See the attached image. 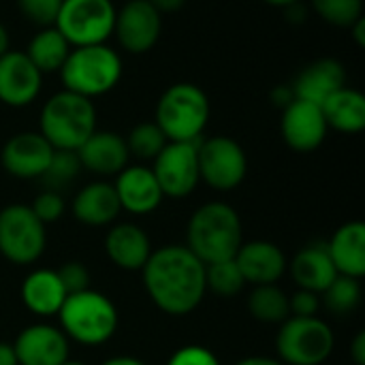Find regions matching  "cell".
<instances>
[{"label":"cell","mask_w":365,"mask_h":365,"mask_svg":"<svg viewBox=\"0 0 365 365\" xmlns=\"http://www.w3.org/2000/svg\"><path fill=\"white\" fill-rule=\"evenodd\" d=\"M141 274L148 297L169 317L195 312L207 293L205 265L186 246L169 244L152 250Z\"/></svg>","instance_id":"cell-1"},{"label":"cell","mask_w":365,"mask_h":365,"mask_svg":"<svg viewBox=\"0 0 365 365\" xmlns=\"http://www.w3.org/2000/svg\"><path fill=\"white\" fill-rule=\"evenodd\" d=\"M244 244L242 218L225 201L203 203L186 225V248L203 263L212 265L235 257Z\"/></svg>","instance_id":"cell-2"},{"label":"cell","mask_w":365,"mask_h":365,"mask_svg":"<svg viewBox=\"0 0 365 365\" xmlns=\"http://www.w3.org/2000/svg\"><path fill=\"white\" fill-rule=\"evenodd\" d=\"M94 130L96 107L90 98L60 90L45 101L38 118V133L53 150L77 152Z\"/></svg>","instance_id":"cell-3"},{"label":"cell","mask_w":365,"mask_h":365,"mask_svg":"<svg viewBox=\"0 0 365 365\" xmlns=\"http://www.w3.org/2000/svg\"><path fill=\"white\" fill-rule=\"evenodd\" d=\"M210 113L212 105L207 94L197 83L178 81L160 94L154 122L167 141H199L210 122Z\"/></svg>","instance_id":"cell-4"},{"label":"cell","mask_w":365,"mask_h":365,"mask_svg":"<svg viewBox=\"0 0 365 365\" xmlns=\"http://www.w3.org/2000/svg\"><path fill=\"white\" fill-rule=\"evenodd\" d=\"M122 75V58L107 43L73 47L64 66L60 68L64 90L86 96L90 101L111 92L120 83Z\"/></svg>","instance_id":"cell-5"},{"label":"cell","mask_w":365,"mask_h":365,"mask_svg":"<svg viewBox=\"0 0 365 365\" xmlns=\"http://www.w3.org/2000/svg\"><path fill=\"white\" fill-rule=\"evenodd\" d=\"M62 334L83 346H101L109 342L118 329V310L113 302L92 289L66 295L60 312Z\"/></svg>","instance_id":"cell-6"},{"label":"cell","mask_w":365,"mask_h":365,"mask_svg":"<svg viewBox=\"0 0 365 365\" xmlns=\"http://www.w3.org/2000/svg\"><path fill=\"white\" fill-rule=\"evenodd\" d=\"M334 346V331L319 317H289L276 336L278 361L284 365H323Z\"/></svg>","instance_id":"cell-7"},{"label":"cell","mask_w":365,"mask_h":365,"mask_svg":"<svg viewBox=\"0 0 365 365\" xmlns=\"http://www.w3.org/2000/svg\"><path fill=\"white\" fill-rule=\"evenodd\" d=\"M47 246L45 225L30 205L11 203L0 210V255L13 265L36 263Z\"/></svg>","instance_id":"cell-8"},{"label":"cell","mask_w":365,"mask_h":365,"mask_svg":"<svg viewBox=\"0 0 365 365\" xmlns=\"http://www.w3.org/2000/svg\"><path fill=\"white\" fill-rule=\"evenodd\" d=\"M115 11L111 0H62L53 26L71 47L103 45L113 36Z\"/></svg>","instance_id":"cell-9"},{"label":"cell","mask_w":365,"mask_h":365,"mask_svg":"<svg viewBox=\"0 0 365 365\" xmlns=\"http://www.w3.org/2000/svg\"><path fill=\"white\" fill-rule=\"evenodd\" d=\"M199 178L210 188L227 192L237 188L248 173V156L244 148L225 135L197 141Z\"/></svg>","instance_id":"cell-10"},{"label":"cell","mask_w":365,"mask_h":365,"mask_svg":"<svg viewBox=\"0 0 365 365\" xmlns=\"http://www.w3.org/2000/svg\"><path fill=\"white\" fill-rule=\"evenodd\" d=\"M150 169L163 190V197L186 199L201 182L197 141H169L152 160Z\"/></svg>","instance_id":"cell-11"},{"label":"cell","mask_w":365,"mask_h":365,"mask_svg":"<svg viewBox=\"0 0 365 365\" xmlns=\"http://www.w3.org/2000/svg\"><path fill=\"white\" fill-rule=\"evenodd\" d=\"M160 32L163 15L148 0H126L115 11L113 36L126 53H148L158 43Z\"/></svg>","instance_id":"cell-12"},{"label":"cell","mask_w":365,"mask_h":365,"mask_svg":"<svg viewBox=\"0 0 365 365\" xmlns=\"http://www.w3.org/2000/svg\"><path fill=\"white\" fill-rule=\"evenodd\" d=\"M327 122L321 111V105L295 98L289 107L282 109L280 133L284 143L302 154L314 152L323 145L327 137Z\"/></svg>","instance_id":"cell-13"},{"label":"cell","mask_w":365,"mask_h":365,"mask_svg":"<svg viewBox=\"0 0 365 365\" xmlns=\"http://www.w3.org/2000/svg\"><path fill=\"white\" fill-rule=\"evenodd\" d=\"M43 88V75L24 51L9 49L0 58V103L6 107L32 105Z\"/></svg>","instance_id":"cell-14"},{"label":"cell","mask_w":365,"mask_h":365,"mask_svg":"<svg viewBox=\"0 0 365 365\" xmlns=\"http://www.w3.org/2000/svg\"><path fill=\"white\" fill-rule=\"evenodd\" d=\"M53 148L41 133H17L0 150L2 169L17 180H36L45 173Z\"/></svg>","instance_id":"cell-15"},{"label":"cell","mask_w":365,"mask_h":365,"mask_svg":"<svg viewBox=\"0 0 365 365\" xmlns=\"http://www.w3.org/2000/svg\"><path fill=\"white\" fill-rule=\"evenodd\" d=\"M71 340L60 327L49 323H34L21 329L13 342L19 365H62L68 357Z\"/></svg>","instance_id":"cell-16"},{"label":"cell","mask_w":365,"mask_h":365,"mask_svg":"<svg viewBox=\"0 0 365 365\" xmlns=\"http://www.w3.org/2000/svg\"><path fill=\"white\" fill-rule=\"evenodd\" d=\"M120 207L135 216H148L163 203V190L150 167L126 165L113 182Z\"/></svg>","instance_id":"cell-17"},{"label":"cell","mask_w":365,"mask_h":365,"mask_svg":"<svg viewBox=\"0 0 365 365\" xmlns=\"http://www.w3.org/2000/svg\"><path fill=\"white\" fill-rule=\"evenodd\" d=\"M233 261L240 267L246 284L252 287L278 284V280L287 274V263H289L280 246L267 240L244 242L235 252Z\"/></svg>","instance_id":"cell-18"},{"label":"cell","mask_w":365,"mask_h":365,"mask_svg":"<svg viewBox=\"0 0 365 365\" xmlns=\"http://www.w3.org/2000/svg\"><path fill=\"white\" fill-rule=\"evenodd\" d=\"M77 158L81 169L92 171L96 175L109 178L118 175L128 165V148L126 139L113 130H94L77 150Z\"/></svg>","instance_id":"cell-19"},{"label":"cell","mask_w":365,"mask_h":365,"mask_svg":"<svg viewBox=\"0 0 365 365\" xmlns=\"http://www.w3.org/2000/svg\"><path fill=\"white\" fill-rule=\"evenodd\" d=\"M105 252L115 267L126 272H141L152 255V244L139 225L120 222L109 227L105 235Z\"/></svg>","instance_id":"cell-20"},{"label":"cell","mask_w":365,"mask_h":365,"mask_svg":"<svg viewBox=\"0 0 365 365\" xmlns=\"http://www.w3.org/2000/svg\"><path fill=\"white\" fill-rule=\"evenodd\" d=\"M344 86H346V71L342 62L336 58H319L310 62L306 68H302V73L297 75L291 88L295 92V98L323 105L334 92H338Z\"/></svg>","instance_id":"cell-21"},{"label":"cell","mask_w":365,"mask_h":365,"mask_svg":"<svg viewBox=\"0 0 365 365\" xmlns=\"http://www.w3.org/2000/svg\"><path fill=\"white\" fill-rule=\"evenodd\" d=\"M73 216L88 227H109L120 216L122 207L115 195L113 184L109 182H90L73 199Z\"/></svg>","instance_id":"cell-22"},{"label":"cell","mask_w":365,"mask_h":365,"mask_svg":"<svg viewBox=\"0 0 365 365\" xmlns=\"http://www.w3.org/2000/svg\"><path fill=\"white\" fill-rule=\"evenodd\" d=\"M287 272L291 274L297 289L312 291L317 295H321L338 278V272H336V267H334V263L329 259V252H327L325 244L304 246L287 263Z\"/></svg>","instance_id":"cell-23"},{"label":"cell","mask_w":365,"mask_h":365,"mask_svg":"<svg viewBox=\"0 0 365 365\" xmlns=\"http://www.w3.org/2000/svg\"><path fill=\"white\" fill-rule=\"evenodd\" d=\"M338 276L361 280L365 276V225L361 220L344 222L325 244Z\"/></svg>","instance_id":"cell-24"},{"label":"cell","mask_w":365,"mask_h":365,"mask_svg":"<svg viewBox=\"0 0 365 365\" xmlns=\"http://www.w3.org/2000/svg\"><path fill=\"white\" fill-rule=\"evenodd\" d=\"M21 304L28 308V312L49 319L56 317L66 299V291L58 278L56 269H34L30 272L19 289Z\"/></svg>","instance_id":"cell-25"},{"label":"cell","mask_w":365,"mask_h":365,"mask_svg":"<svg viewBox=\"0 0 365 365\" xmlns=\"http://www.w3.org/2000/svg\"><path fill=\"white\" fill-rule=\"evenodd\" d=\"M327 128H334L344 135H357L365 128V96L355 88H340L323 105Z\"/></svg>","instance_id":"cell-26"},{"label":"cell","mask_w":365,"mask_h":365,"mask_svg":"<svg viewBox=\"0 0 365 365\" xmlns=\"http://www.w3.org/2000/svg\"><path fill=\"white\" fill-rule=\"evenodd\" d=\"M71 43L62 36V32L56 26L41 28L28 43V49L24 51L28 60L38 68L41 75L45 73H60L64 66L68 53H71Z\"/></svg>","instance_id":"cell-27"},{"label":"cell","mask_w":365,"mask_h":365,"mask_svg":"<svg viewBox=\"0 0 365 365\" xmlns=\"http://www.w3.org/2000/svg\"><path fill=\"white\" fill-rule=\"evenodd\" d=\"M248 310L252 319L267 325H282L289 317V295L278 284L255 287L248 297Z\"/></svg>","instance_id":"cell-28"},{"label":"cell","mask_w":365,"mask_h":365,"mask_svg":"<svg viewBox=\"0 0 365 365\" xmlns=\"http://www.w3.org/2000/svg\"><path fill=\"white\" fill-rule=\"evenodd\" d=\"M361 304V284L355 278L338 276L323 293H321V308L344 317L357 310Z\"/></svg>","instance_id":"cell-29"},{"label":"cell","mask_w":365,"mask_h":365,"mask_svg":"<svg viewBox=\"0 0 365 365\" xmlns=\"http://www.w3.org/2000/svg\"><path fill=\"white\" fill-rule=\"evenodd\" d=\"M246 280L233 259L205 265V289L218 297H235L244 291Z\"/></svg>","instance_id":"cell-30"},{"label":"cell","mask_w":365,"mask_h":365,"mask_svg":"<svg viewBox=\"0 0 365 365\" xmlns=\"http://www.w3.org/2000/svg\"><path fill=\"white\" fill-rule=\"evenodd\" d=\"M167 143L169 141L156 122H141L133 126V130L126 137L128 154L139 160H154Z\"/></svg>","instance_id":"cell-31"},{"label":"cell","mask_w":365,"mask_h":365,"mask_svg":"<svg viewBox=\"0 0 365 365\" xmlns=\"http://www.w3.org/2000/svg\"><path fill=\"white\" fill-rule=\"evenodd\" d=\"M81 171V163L77 158V152L71 150H53L51 160L45 169V173L41 175V180L45 182L47 190H62L66 188Z\"/></svg>","instance_id":"cell-32"},{"label":"cell","mask_w":365,"mask_h":365,"mask_svg":"<svg viewBox=\"0 0 365 365\" xmlns=\"http://www.w3.org/2000/svg\"><path fill=\"white\" fill-rule=\"evenodd\" d=\"M314 13L338 28H351L364 17V0H310Z\"/></svg>","instance_id":"cell-33"},{"label":"cell","mask_w":365,"mask_h":365,"mask_svg":"<svg viewBox=\"0 0 365 365\" xmlns=\"http://www.w3.org/2000/svg\"><path fill=\"white\" fill-rule=\"evenodd\" d=\"M17 6L26 19L41 28H47L56 24L62 0H17Z\"/></svg>","instance_id":"cell-34"},{"label":"cell","mask_w":365,"mask_h":365,"mask_svg":"<svg viewBox=\"0 0 365 365\" xmlns=\"http://www.w3.org/2000/svg\"><path fill=\"white\" fill-rule=\"evenodd\" d=\"M30 210L34 212V216L43 222V225H49V222H56L62 218L66 205H64V199L58 190H43L41 195L34 197Z\"/></svg>","instance_id":"cell-35"},{"label":"cell","mask_w":365,"mask_h":365,"mask_svg":"<svg viewBox=\"0 0 365 365\" xmlns=\"http://www.w3.org/2000/svg\"><path fill=\"white\" fill-rule=\"evenodd\" d=\"M58 272V278L66 291V295H73V293H81L86 289H90V272L83 263L79 261H68L64 263Z\"/></svg>","instance_id":"cell-36"},{"label":"cell","mask_w":365,"mask_h":365,"mask_svg":"<svg viewBox=\"0 0 365 365\" xmlns=\"http://www.w3.org/2000/svg\"><path fill=\"white\" fill-rule=\"evenodd\" d=\"M167 365H220V361L210 349L201 344H188V346L178 349L169 357Z\"/></svg>","instance_id":"cell-37"},{"label":"cell","mask_w":365,"mask_h":365,"mask_svg":"<svg viewBox=\"0 0 365 365\" xmlns=\"http://www.w3.org/2000/svg\"><path fill=\"white\" fill-rule=\"evenodd\" d=\"M289 310L291 317H317L321 310V295L297 289L293 295H289Z\"/></svg>","instance_id":"cell-38"},{"label":"cell","mask_w":365,"mask_h":365,"mask_svg":"<svg viewBox=\"0 0 365 365\" xmlns=\"http://www.w3.org/2000/svg\"><path fill=\"white\" fill-rule=\"evenodd\" d=\"M269 98H272L274 107L284 109V107H289V105L295 101V92H293V88H291V86H276V88L272 90Z\"/></svg>","instance_id":"cell-39"},{"label":"cell","mask_w":365,"mask_h":365,"mask_svg":"<svg viewBox=\"0 0 365 365\" xmlns=\"http://www.w3.org/2000/svg\"><path fill=\"white\" fill-rule=\"evenodd\" d=\"M351 359L355 365H365V331H359L351 344Z\"/></svg>","instance_id":"cell-40"},{"label":"cell","mask_w":365,"mask_h":365,"mask_svg":"<svg viewBox=\"0 0 365 365\" xmlns=\"http://www.w3.org/2000/svg\"><path fill=\"white\" fill-rule=\"evenodd\" d=\"M284 11H287V19L293 21V24H304V21L308 19V9L302 4V0L289 4V6H284Z\"/></svg>","instance_id":"cell-41"},{"label":"cell","mask_w":365,"mask_h":365,"mask_svg":"<svg viewBox=\"0 0 365 365\" xmlns=\"http://www.w3.org/2000/svg\"><path fill=\"white\" fill-rule=\"evenodd\" d=\"M160 15L163 13H175V11H180L184 4H186V0H148Z\"/></svg>","instance_id":"cell-42"},{"label":"cell","mask_w":365,"mask_h":365,"mask_svg":"<svg viewBox=\"0 0 365 365\" xmlns=\"http://www.w3.org/2000/svg\"><path fill=\"white\" fill-rule=\"evenodd\" d=\"M351 36H353V41L359 45V47H365V17H359L351 28Z\"/></svg>","instance_id":"cell-43"},{"label":"cell","mask_w":365,"mask_h":365,"mask_svg":"<svg viewBox=\"0 0 365 365\" xmlns=\"http://www.w3.org/2000/svg\"><path fill=\"white\" fill-rule=\"evenodd\" d=\"M0 365H19L15 351H13V344L0 342Z\"/></svg>","instance_id":"cell-44"},{"label":"cell","mask_w":365,"mask_h":365,"mask_svg":"<svg viewBox=\"0 0 365 365\" xmlns=\"http://www.w3.org/2000/svg\"><path fill=\"white\" fill-rule=\"evenodd\" d=\"M101 365H148L145 361L137 359V357H128V355H118V357H111L107 361H103Z\"/></svg>","instance_id":"cell-45"},{"label":"cell","mask_w":365,"mask_h":365,"mask_svg":"<svg viewBox=\"0 0 365 365\" xmlns=\"http://www.w3.org/2000/svg\"><path fill=\"white\" fill-rule=\"evenodd\" d=\"M235 365H284V364H280L278 359H272V357H246V359L237 361Z\"/></svg>","instance_id":"cell-46"},{"label":"cell","mask_w":365,"mask_h":365,"mask_svg":"<svg viewBox=\"0 0 365 365\" xmlns=\"http://www.w3.org/2000/svg\"><path fill=\"white\" fill-rule=\"evenodd\" d=\"M9 49H11V36H9L6 26L0 21V58H2Z\"/></svg>","instance_id":"cell-47"},{"label":"cell","mask_w":365,"mask_h":365,"mask_svg":"<svg viewBox=\"0 0 365 365\" xmlns=\"http://www.w3.org/2000/svg\"><path fill=\"white\" fill-rule=\"evenodd\" d=\"M263 2H267V4H272V6L284 9V6H289V4H293V2H299V0H263Z\"/></svg>","instance_id":"cell-48"},{"label":"cell","mask_w":365,"mask_h":365,"mask_svg":"<svg viewBox=\"0 0 365 365\" xmlns=\"http://www.w3.org/2000/svg\"><path fill=\"white\" fill-rule=\"evenodd\" d=\"M62 365H86L83 361H75V359H66Z\"/></svg>","instance_id":"cell-49"}]
</instances>
